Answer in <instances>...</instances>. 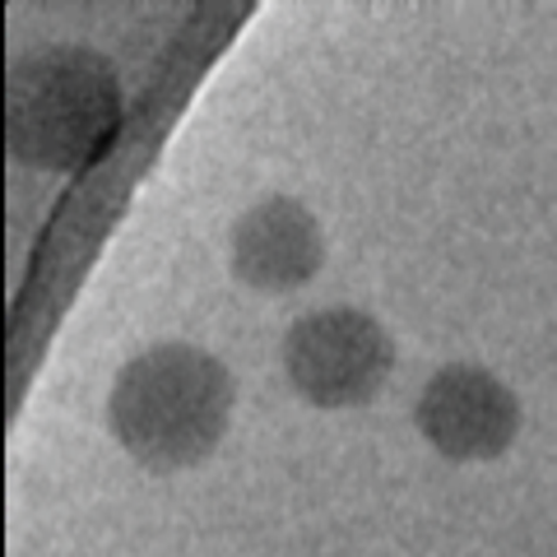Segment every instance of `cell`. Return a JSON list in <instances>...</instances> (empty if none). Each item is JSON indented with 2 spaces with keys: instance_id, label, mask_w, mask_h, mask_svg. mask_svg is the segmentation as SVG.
<instances>
[{
  "instance_id": "1",
  "label": "cell",
  "mask_w": 557,
  "mask_h": 557,
  "mask_svg": "<svg viewBox=\"0 0 557 557\" xmlns=\"http://www.w3.org/2000/svg\"><path fill=\"white\" fill-rule=\"evenodd\" d=\"M233 372L190 344H159L121 368L108 423L126 456L145 469H190L228 432Z\"/></svg>"
},
{
  "instance_id": "2",
  "label": "cell",
  "mask_w": 557,
  "mask_h": 557,
  "mask_svg": "<svg viewBox=\"0 0 557 557\" xmlns=\"http://www.w3.org/2000/svg\"><path fill=\"white\" fill-rule=\"evenodd\" d=\"M121 126L116 65L89 47H33L10 65L5 131L14 159L42 172H75Z\"/></svg>"
},
{
  "instance_id": "3",
  "label": "cell",
  "mask_w": 557,
  "mask_h": 557,
  "mask_svg": "<svg viewBox=\"0 0 557 557\" xmlns=\"http://www.w3.org/2000/svg\"><path fill=\"white\" fill-rule=\"evenodd\" d=\"M284 372L307 405H368L395 372V339L358 307L311 311L284 335Z\"/></svg>"
},
{
  "instance_id": "4",
  "label": "cell",
  "mask_w": 557,
  "mask_h": 557,
  "mask_svg": "<svg viewBox=\"0 0 557 557\" xmlns=\"http://www.w3.org/2000/svg\"><path fill=\"white\" fill-rule=\"evenodd\" d=\"M413 423L446 460H497L520 432V399L487 368L450 362L418 395Z\"/></svg>"
},
{
  "instance_id": "5",
  "label": "cell",
  "mask_w": 557,
  "mask_h": 557,
  "mask_svg": "<svg viewBox=\"0 0 557 557\" xmlns=\"http://www.w3.org/2000/svg\"><path fill=\"white\" fill-rule=\"evenodd\" d=\"M325 265V237L317 214L293 200L270 196L233 223V274L251 288L288 293L317 278Z\"/></svg>"
}]
</instances>
